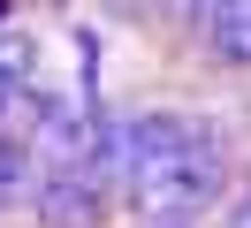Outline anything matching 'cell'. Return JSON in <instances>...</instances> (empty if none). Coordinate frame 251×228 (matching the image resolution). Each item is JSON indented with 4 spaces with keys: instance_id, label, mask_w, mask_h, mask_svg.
Returning a JSON list of instances; mask_svg holds the SVG:
<instances>
[{
    "instance_id": "obj_1",
    "label": "cell",
    "mask_w": 251,
    "mask_h": 228,
    "mask_svg": "<svg viewBox=\"0 0 251 228\" xmlns=\"http://www.w3.org/2000/svg\"><path fill=\"white\" fill-rule=\"evenodd\" d=\"M99 175L122 182L152 221H190L228 182V145L190 114H129L99 129Z\"/></svg>"
},
{
    "instance_id": "obj_2",
    "label": "cell",
    "mask_w": 251,
    "mask_h": 228,
    "mask_svg": "<svg viewBox=\"0 0 251 228\" xmlns=\"http://www.w3.org/2000/svg\"><path fill=\"white\" fill-rule=\"evenodd\" d=\"M205 38H213V53H221V61L251 69V0H221V8L205 15Z\"/></svg>"
},
{
    "instance_id": "obj_3",
    "label": "cell",
    "mask_w": 251,
    "mask_h": 228,
    "mask_svg": "<svg viewBox=\"0 0 251 228\" xmlns=\"http://www.w3.org/2000/svg\"><path fill=\"white\" fill-rule=\"evenodd\" d=\"M31 175H38V152L23 145V137H0V205H16V198L31 190Z\"/></svg>"
},
{
    "instance_id": "obj_4",
    "label": "cell",
    "mask_w": 251,
    "mask_h": 228,
    "mask_svg": "<svg viewBox=\"0 0 251 228\" xmlns=\"http://www.w3.org/2000/svg\"><path fill=\"white\" fill-rule=\"evenodd\" d=\"M23 76H31V38H0V114L16 106V91H23Z\"/></svg>"
},
{
    "instance_id": "obj_5",
    "label": "cell",
    "mask_w": 251,
    "mask_h": 228,
    "mask_svg": "<svg viewBox=\"0 0 251 228\" xmlns=\"http://www.w3.org/2000/svg\"><path fill=\"white\" fill-rule=\"evenodd\" d=\"M175 8H183V15H198V23H205V15H213L221 0H175Z\"/></svg>"
},
{
    "instance_id": "obj_6",
    "label": "cell",
    "mask_w": 251,
    "mask_h": 228,
    "mask_svg": "<svg viewBox=\"0 0 251 228\" xmlns=\"http://www.w3.org/2000/svg\"><path fill=\"white\" fill-rule=\"evenodd\" d=\"M228 228H251V190L236 198V213H228Z\"/></svg>"
},
{
    "instance_id": "obj_7",
    "label": "cell",
    "mask_w": 251,
    "mask_h": 228,
    "mask_svg": "<svg viewBox=\"0 0 251 228\" xmlns=\"http://www.w3.org/2000/svg\"><path fill=\"white\" fill-rule=\"evenodd\" d=\"M160 228H190V221H160Z\"/></svg>"
}]
</instances>
